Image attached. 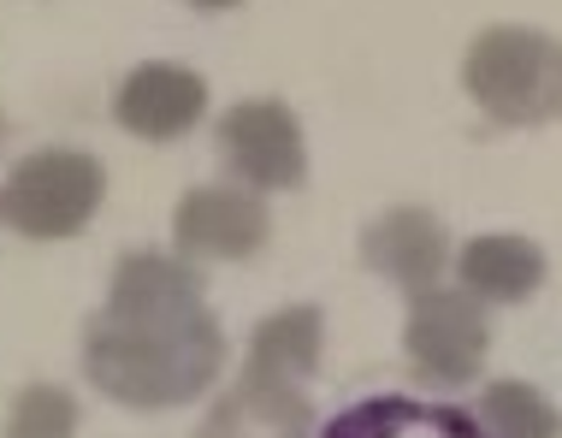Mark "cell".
<instances>
[{"mask_svg":"<svg viewBox=\"0 0 562 438\" xmlns=\"http://www.w3.org/2000/svg\"><path fill=\"white\" fill-rule=\"evenodd\" d=\"M225 368L220 314L202 296V273L184 255H119L108 302L83 326V373L119 409L195 403Z\"/></svg>","mask_w":562,"mask_h":438,"instance_id":"cell-1","label":"cell"},{"mask_svg":"<svg viewBox=\"0 0 562 438\" xmlns=\"http://www.w3.org/2000/svg\"><path fill=\"white\" fill-rule=\"evenodd\" d=\"M462 89L504 131H533L562 119V42L533 24H485L468 42Z\"/></svg>","mask_w":562,"mask_h":438,"instance_id":"cell-2","label":"cell"},{"mask_svg":"<svg viewBox=\"0 0 562 438\" xmlns=\"http://www.w3.org/2000/svg\"><path fill=\"white\" fill-rule=\"evenodd\" d=\"M101 202H108V166L83 148H36V155L12 160L7 184H0V220L36 244L78 237L101 214Z\"/></svg>","mask_w":562,"mask_h":438,"instance_id":"cell-3","label":"cell"},{"mask_svg":"<svg viewBox=\"0 0 562 438\" xmlns=\"http://www.w3.org/2000/svg\"><path fill=\"white\" fill-rule=\"evenodd\" d=\"M485 350H492V326H485V302L468 284H432V291L408 296L403 356L415 361L420 380L432 385L480 380Z\"/></svg>","mask_w":562,"mask_h":438,"instance_id":"cell-4","label":"cell"},{"mask_svg":"<svg viewBox=\"0 0 562 438\" xmlns=\"http://www.w3.org/2000/svg\"><path fill=\"white\" fill-rule=\"evenodd\" d=\"M220 160L232 166L249 190H296L308 178V137L302 119L284 101H237L232 113H220L214 125Z\"/></svg>","mask_w":562,"mask_h":438,"instance_id":"cell-5","label":"cell"},{"mask_svg":"<svg viewBox=\"0 0 562 438\" xmlns=\"http://www.w3.org/2000/svg\"><path fill=\"white\" fill-rule=\"evenodd\" d=\"M272 237V214L255 190L195 184L172 207V244L184 261H249Z\"/></svg>","mask_w":562,"mask_h":438,"instance_id":"cell-6","label":"cell"},{"mask_svg":"<svg viewBox=\"0 0 562 438\" xmlns=\"http://www.w3.org/2000/svg\"><path fill=\"white\" fill-rule=\"evenodd\" d=\"M207 113V78L172 59H148L119 78L113 89V119L119 131H131L136 143H172L190 125H202Z\"/></svg>","mask_w":562,"mask_h":438,"instance_id":"cell-7","label":"cell"},{"mask_svg":"<svg viewBox=\"0 0 562 438\" xmlns=\"http://www.w3.org/2000/svg\"><path fill=\"white\" fill-rule=\"evenodd\" d=\"M361 261L373 267L379 279H391L403 296L432 291L445 279L450 261V232L432 207H385L379 220H368L361 232Z\"/></svg>","mask_w":562,"mask_h":438,"instance_id":"cell-8","label":"cell"},{"mask_svg":"<svg viewBox=\"0 0 562 438\" xmlns=\"http://www.w3.org/2000/svg\"><path fill=\"white\" fill-rule=\"evenodd\" d=\"M195 438H314V403L302 397V385L237 380L207 409Z\"/></svg>","mask_w":562,"mask_h":438,"instance_id":"cell-9","label":"cell"},{"mask_svg":"<svg viewBox=\"0 0 562 438\" xmlns=\"http://www.w3.org/2000/svg\"><path fill=\"white\" fill-rule=\"evenodd\" d=\"M326 350V314L314 302H291V308L267 314L249 332V356H243V380H267V385H302L314 380Z\"/></svg>","mask_w":562,"mask_h":438,"instance_id":"cell-10","label":"cell"},{"mask_svg":"<svg viewBox=\"0 0 562 438\" xmlns=\"http://www.w3.org/2000/svg\"><path fill=\"white\" fill-rule=\"evenodd\" d=\"M456 279L480 302H527L544 284V249L521 232H480L456 255Z\"/></svg>","mask_w":562,"mask_h":438,"instance_id":"cell-11","label":"cell"},{"mask_svg":"<svg viewBox=\"0 0 562 438\" xmlns=\"http://www.w3.org/2000/svg\"><path fill=\"white\" fill-rule=\"evenodd\" d=\"M480 420L492 438H562V409L527 380H492L480 391Z\"/></svg>","mask_w":562,"mask_h":438,"instance_id":"cell-12","label":"cell"},{"mask_svg":"<svg viewBox=\"0 0 562 438\" xmlns=\"http://www.w3.org/2000/svg\"><path fill=\"white\" fill-rule=\"evenodd\" d=\"M83 409L66 385H24L7 403V438H78Z\"/></svg>","mask_w":562,"mask_h":438,"instance_id":"cell-13","label":"cell"},{"mask_svg":"<svg viewBox=\"0 0 562 438\" xmlns=\"http://www.w3.org/2000/svg\"><path fill=\"white\" fill-rule=\"evenodd\" d=\"M195 12H225V7H243V0H190Z\"/></svg>","mask_w":562,"mask_h":438,"instance_id":"cell-14","label":"cell"},{"mask_svg":"<svg viewBox=\"0 0 562 438\" xmlns=\"http://www.w3.org/2000/svg\"><path fill=\"white\" fill-rule=\"evenodd\" d=\"M0 148H7V119H0ZM0 184H7V178H0Z\"/></svg>","mask_w":562,"mask_h":438,"instance_id":"cell-15","label":"cell"}]
</instances>
